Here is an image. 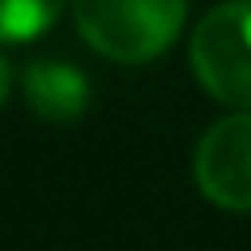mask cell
Returning a JSON list of instances; mask_svg holds the SVG:
<instances>
[{
    "label": "cell",
    "instance_id": "obj_1",
    "mask_svg": "<svg viewBox=\"0 0 251 251\" xmlns=\"http://www.w3.org/2000/svg\"><path fill=\"white\" fill-rule=\"evenodd\" d=\"M78 30L100 55L144 63L163 55L185 26V0H74Z\"/></svg>",
    "mask_w": 251,
    "mask_h": 251
},
{
    "label": "cell",
    "instance_id": "obj_2",
    "mask_svg": "<svg viewBox=\"0 0 251 251\" xmlns=\"http://www.w3.org/2000/svg\"><path fill=\"white\" fill-rule=\"evenodd\" d=\"M188 55L214 100L251 111V0H226L207 11Z\"/></svg>",
    "mask_w": 251,
    "mask_h": 251
},
{
    "label": "cell",
    "instance_id": "obj_3",
    "mask_svg": "<svg viewBox=\"0 0 251 251\" xmlns=\"http://www.w3.org/2000/svg\"><path fill=\"white\" fill-rule=\"evenodd\" d=\"M196 185L226 211H251V111L214 122L196 148Z\"/></svg>",
    "mask_w": 251,
    "mask_h": 251
},
{
    "label": "cell",
    "instance_id": "obj_4",
    "mask_svg": "<svg viewBox=\"0 0 251 251\" xmlns=\"http://www.w3.org/2000/svg\"><path fill=\"white\" fill-rule=\"evenodd\" d=\"M23 93L45 122H74L89 107V78L67 59H37L23 74Z\"/></svg>",
    "mask_w": 251,
    "mask_h": 251
},
{
    "label": "cell",
    "instance_id": "obj_5",
    "mask_svg": "<svg viewBox=\"0 0 251 251\" xmlns=\"http://www.w3.org/2000/svg\"><path fill=\"white\" fill-rule=\"evenodd\" d=\"M67 0H0V41H33L59 19Z\"/></svg>",
    "mask_w": 251,
    "mask_h": 251
},
{
    "label": "cell",
    "instance_id": "obj_6",
    "mask_svg": "<svg viewBox=\"0 0 251 251\" xmlns=\"http://www.w3.org/2000/svg\"><path fill=\"white\" fill-rule=\"evenodd\" d=\"M8 81H11V74H8V63L0 59V103H4V96H8Z\"/></svg>",
    "mask_w": 251,
    "mask_h": 251
}]
</instances>
